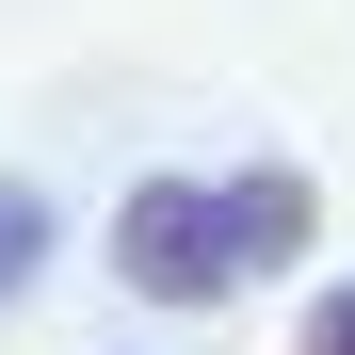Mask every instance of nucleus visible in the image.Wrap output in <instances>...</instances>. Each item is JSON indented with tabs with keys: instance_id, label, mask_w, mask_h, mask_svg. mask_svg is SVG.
I'll return each mask as SVG.
<instances>
[{
	"instance_id": "obj_1",
	"label": "nucleus",
	"mask_w": 355,
	"mask_h": 355,
	"mask_svg": "<svg viewBox=\"0 0 355 355\" xmlns=\"http://www.w3.org/2000/svg\"><path fill=\"white\" fill-rule=\"evenodd\" d=\"M323 194L291 162H243V178H146V194H113V291H146V307H226V291H259L307 259Z\"/></svg>"
},
{
	"instance_id": "obj_2",
	"label": "nucleus",
	"mask_w": 355,
	"mask_h": 355,
	"mask_svg": "<svg viewBox=\"0 0 355 355\" xmlns=\"http://www.w3.org/2000/svg\"><path fill=\"white\" fill-rule=\"evenodd\" d=\"M33 243H49V210L17 194V178H0V291H17V275H33Z\"/></svg>"
},
{
	"instance_id": "obj_3",
	"label": "nucleus",
	"mask_w": 355,
	"mask_h": 355,
	"mask_svg": "<svg viewBox=\"0 0 355 355\" xmlns=\"http://www.w3.org/2000/svg\"><path fill=\"white\" fill-rule=\"evenodd\" d=\"M291 355H355V291H323V307H307V339H291Z\"/></svg>"
}]
</instances>
